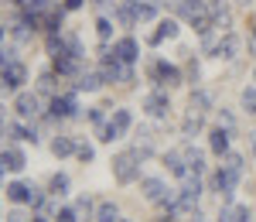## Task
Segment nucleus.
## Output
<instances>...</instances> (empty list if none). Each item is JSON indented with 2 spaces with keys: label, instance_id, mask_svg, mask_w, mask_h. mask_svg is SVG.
Segmentation results:
<instances>
[{
  "label": "nucleus",
  "instance_id": "f257e3e1",
  "mask_svg": "<svg viewBox=\"0 0 256 222\" xmlns=\"http://www.w3.org/2000/svg\"><path fill=\"white\" fill-rule=\"evenodd\" d=\"M113 178L120 184H134L140 178V158L134 150H120L116 158H113Z\"/></svg>",
  "mask_w": 256,
  "mask_h": 222
},
{
  "label": "nucleus",
  "instance_id": "f03ea898",
  "mask_svg": "<svg viewBox=\"0 0 256 222\" xmlns=\"http://www.w3.org/2000/svg\"><path fill=\"white\" fill-rule=\"evenodd\" d=\"M24 79H28V68H24L18 58L7 62V65L0 68V92H14V89H20Z\"/></svg>",
  "mask_w": 256,
  "mask_h": 222
},
{
  "label": "nucleus",
  "instance_id": "7ed1b4c3",
  "mask_svg": "<svg viewBox=\"0 0 256 222\" xmlns=\"http://www.w3.org/2000/svg\"><path fill=\"white\" fill-rule=\"evenodd\" d=\"M168 110H171V100H168V92L154 89V92H147V96H144V113H147V116H154V120H164V116H168Z\"/></svg>",
  "mask_w": 256,
  "mask_h": 222
},
{
  "label": "nucleus",
  "instance_id": "20e7f679",
  "mask_svg": "<svg viewBox=\"0 0 256 222\" xmlns=\"http://www.w3.org/2000/svg\"><path fill=\"white\" fill-rule=\"evenodd\" d=\"M14 110H18V116H24V120H34L41 113V96L38 92H18Z\"/></svg>",
  "mask_w": 256,
  "mask_h": 222
},
{
  "label": "nucleus",
  "instance_id": "39448f33",
  "mask_svg": "<svg viewBox=\"0 0 256 222\" xmlns=\"http://www.w3.org/2000/svg\"><path fill=\"white\" fill-rule=\"evenodd\" d=\"M147 72H150V79L158 82V86H164V82H168V86H178V82H181V72H178L174 65H168V62H150V68H147Z\"/></svg>",
  "mask_w": 256,
  "mask_h": 222
},
{
  "label": "nucleus",
  "instance_id": "423d86ee",
  "mask_svg": "<svg viewBox=\"0 0 256 222\" xmlns=\"http://www.w3.org/2000/svg\"><path fill=\"white\" fill-rule=\"evenodd\" d=\"M52 116H79V100H76V92H65V96H55L52 100Z\"/></svg>",
  "mask_w": 256,
  "mask_h": 222
},
{
  "label": "nucleus",
  "instance_id": "0eeeda50",
  "mask_svg": "<svg viewBox=\"0 0 256 222\" xmlns=\"http://www.w3.org/2000/svg\"><path fill=\"white\" fill-rule=\"evenodd\" d=\"M28 168V158H24V150H18V147H4L0 150V171H24Z\"/></svg>",
  "mask_w": 256,
  "mask_h": 222
},
{
  "label": "nucleus",
  "instance_id": "6e6552de",
  "mask_svg": "<svg viewBox=\"0 0 256 222\" xmlns=\"http://www.w3.org/2000/svg\"><path fill=\"white\" fill-rule=\"evenodd\" d=\"M164 164H168V171H171L174 178H188V174H192V168H188V158H184L181 150H171V154H164Z\"/></svg>",
  "mask_w": 256,
  "mask_h": 222
},
{
  "label": "nucleus",
  "instance_id": "1a4fd4ad",
  "mask_svg": "<svg viewBox=\"0 0 256 222\" xmlns=\"http://www.w3.org/2000/svg\"><path fill=\"white\" fill-rule=\"evenodd\" d=\"M113 55H116L120 62H126V65H130V62H137L140 48H137V41H134V38H120L116 44H113Z\"/></svg>",
  "mask_w": 256,
  "mask_h": 222
},
{
  "label": "nucleus",
  "instance_id": "9d476101",
  "mask_svg": "<svg viewBox=\"0 0 256 222\" xmlns=\"http://www.w3.org/2000/svg\"><path fill=\"white\" fill-rule=\"evenodd\" d=\"M79 55H55V72H58V76H82L79 68Z\"/></svg>",
  "mask_w": 256,
  "mask_h": 222
},
{
  "label": "nucleus",
  "instance_id": "9b49d317",
  "mask_svg": "<svg viewBox=\"0 0 256 222\" xmlns=\"http://www.w3.org/2000/svg\"><path fill=\"white\" fill-rule=\"evenodd\" d=\"M134 154H137L140 161L154 154V134H150V130H137V144H134Z\"/></svg>",
  "mask_w": 256,
  "mask_h": 222
},
{
  "label": "nucleus",
  "instance_id": "f8f14e48",
  "mask_svg": "<svg viewBox=\"0 0 256 222\" xmlns=\"http://www.w3.org/2000/svg\"><path fill=\"white\" fill-rule=\"evenodd\" d=\"M208 147H212L216 154H229V126H216V130L208 134Z\"/></svg>",
  "mask_w": 256,
  "mask_h": 222
},
{
  "label": "nucleus",
  "instance_id": "ddd939ff",
  "mask_svg": "<svg viewBox=\"0 0 256 222\" xmlns=\"http://www.w3.org/2000/svg\"><path fill=\"white\" fill-rule=\"evenodd\" d=\"M178 31H181V28H178V20H160L158 31L147 38V44H160L164 38H178Z\"/></svg>",
  "mask_w": 256,
  "mask_h": 222
},
{
  "label": "nucleus",
  "instance_id": "4468645a",
  "mask_svg": "<svg viewBox=\"0 0 256 222\" xmlns=\"http://www.w3.org/2000/svg\"><path fill=\"white\" fill-rule=\"evenodd\" d=\"M239 48H242V41H239L236 34H226V38L218 41L216 58H236V55H239Z\"/></svg>",
  "mask_w": 256,
  "mask_h": 222
},
{
  "label": "nucleus",
  "instance_id": "2eb2a0df",
  "mask_svg": "<svg viewBox=\"0 0 256 222\" xmlns=\"http://www.w3.org/2000/svg\"><path fill=\"white\" fill-rule=\"evenodd\" d=\"M178 14L188 20H195L205 14V0H178Z\"/></svg>",
  "mask_w": 256,
  "mask_h": 222
},
{
  "label": "nucleus",
  "instance_id": "dca6fc26",
  "mask_svg": "<svg viewBox=\"0 0 256 222\" xmlns=\"http://www.w3.org/2000/svg\"><path fill=\"white\" fill-rule=\"evenodd\" d=\"M116 20L123 24V28H134V24H137V4L123 0V4L116 7Z\"/></svg>",
  "mask_w": 256,
  "mask_h": 222
},
{
  "label": "nucleus",
  "instance_id": "f3484780",
  "mask_svg": "<svg viewBox=\"0 0 256 222\" xmlns=\"http://www.w3.org/2000/svg\"><path fill=\"white\" fill-rule=\"evenodd\" d=\"M31 188H34V184H20V182L7 184V198H10V202H18V205L31 202Z\"/></svg>",
  "mask_w": 256,
  "mask_h": 222
},
{
  "label": "nucleus",
  "instance_id": "a211bd4d",
  "mask_svg": "<svg viewBox=\"0 0 256 222\" xmlns=\"http://www.w3.org/2000/svg\"><path fill=\"white\" fill-rule=\"evenodd\" d=\"M202 126H205V116L188 110V116H184V123H181V134H184V137H195V134H202Z\"/></svg>",
  "mask_w": 256,
  "mask_h": 222
},
{
  "label": "nucleus",
  "instance_id": "6ab92c4d",
  "mask_svg": "<svg viewBox=\"0 0 256 222\" xmlns=\"http://www.w3.org/2000/svg\"><path fill=\"white\" fill-rule=\"evenodd\" d=\"M208 106H212V96H208L205 89H195V92H192V102H188V110L205 116V113H208Z\"/></svg>",
  "mask_w": 256,
  "mask_h": 222
},
{
  "label": "nucleus",
  "instance_id": "aec40b11",
  "mask_svg": "<svg viewBox=\"0 0 256 222\" xmlns=\"http://www.w3.org/2000/svg\"><path fill=\"white\" fill-rule=\"evenodd\" d=\"M52 154H55V158H68V154H76V140L65 137V134H58V137L52 140Z\"/></svg>",
  "mask_w": 256,
  "mask_h": 222
},
{
  "label": "nucleus",
  "instance_id": "412c9836",
  "mask_svg": "<svg viewBox=\"0 0 256 222\" xmlns=\"http://www.w3.org/2000/svg\"><path fill=\"white\" fill-rule=\"evenodd\" d=\"M99 86H102V76H99V72H82L79 82H76V89H79V92H96Z\"/></svg>",
  "mask_w": 256,
  "mask_h": 222
},
{
  "label": "nucleus",
  "instance_id": "4be33fe9",
  "mask_svg": "<svg viewBox=\"0 0 256 222\" xmlns=\"http://www.w3.org/2000/svg\"><path fill=\"white\" fill-rule=\"evenodd\" d=\"M113 126H116L120 134H126V130H130V126H134V116H130V110H113Z\"/></svg>",
  "mask_w": 256,
  "mask_h": 222
},
{
  "label": "nucleus",
  "instance_id": "5701e85b",
  "mask_svg": "<svg viewBox=\"0 0 256 222\" xmlns=\"http://www.w3.org/2000/svg\"><path fill=\"white\" fill-rule=\"evenodd\" d=\"M116 216H120L116 205H113V202H102V205H99V212H96V222H120Z\"/></svg>",
  "mask_w": 256,
  "mask_h": 222
},
{
  "label": "nucleus",
  "instance_id": "b1692460",
  "mask_svg": "<svg viewBox=\"0 0 256 222\" xmlns=\"http://www.w3.org/2000/svg\"><path fill=\"white\" fill-rule=\"evenodd\" d=\"M48 192H52V195H68V174H55V178L48 182Z\"/></svg>",
  "mask_w": 256,
  "mask_h": 222
},
{
  "label": "nucleus",
  "instance_id": "393cba45",
  "mask_svg": "<svg viewBox=\"0 0 256 222\" xmlns=\"http://www.w3.org/2000/svg\"><path fill=\"white\" fill-rule=\"evenodd\" d=\"M76 158H79L82 164H89V161H92V158H96V150H92V144L79 140V144H76Z\"/></svg>",
  "mask_w": 256,
  "mask_h": 222
},
{
  "label": "nucleus",
  "instance_id": "a878e982",
  "mask_svg": "<svg viewBox=\"0 0 256 222\" xmlns=\"http://www.w3.org/2000/svg\"><path fill=\"white\" fill-rule=\"evenodd\" d=\"M154 18H158L154 4H137V20H154Z\"/></svg>",
  "mask_w": 256,
  "mask_h": 222
},
{
  "label": "nucleus",
  "instance_id": "bb28decb",
  "mask_svg": "<svg viewBox=\"0 0 256 222\" xmlns=\"http://www.w3.org/2000/svg\"><path fill=\"white\" fill-rule=\"evenodd\" d=\"M38 89H41V92H55V72H41Z\"/></svg>",
  "mask_w": 256,
  "mask_h": 222
},
{
  "label": "nucleus",
  "instance_id": "cd10ccee",
  "mask_svg": "<svg viewBox=\"0 0 256 222\" xmlns=\"http://www.w3.org/2000/svg\"><path fill=\"white\" fill-rule=\"evenodd\" d=\"M96 34H99V41H110V34H113V20L99 18V24H96Z\"/></svg>",
  "mask_w": 256,
  "mask_h": 222
},
{
  "label": "nucleus",
  "instance_id": "c85d7f7f",
  "mask_svg": "<svg viewBox=\"0 0 256 222\" xmlns=\"http://www.w3.org/2000/svg\"><path fill=\"white\" fill-rule=\"evenodd\" d=\"M242 106L250 113H256V89H242Z\"/></svg>",
  "mask_w": 256,
  "mask_h": 222
},
{
  "label": "nucleus",
  "instance_id": "c756f323",
  "mask_svg": "<svg viewBox=\"0 0 256 222\" xmlns=\"http://www.w3.org/2000/svg\"><path fill=\"white\" fill-rule=\"evenodd\" d=\"M226 168H232V171L242 174V158H239V154H226Z\"/></svg>",
  "mask_w": 256,
  "mask_h": 222
},
{
  "label": "nucleus",
  "instance_id": "7c9ffc66",
  "mask_svg": "<svg viewBox=\"0 0 256 222\" xmlns=\"http://www.w3.org/2000/svg\"><path fill=\"white\" fill-rule=\"evenodd\" d=\"M76 212L89 219V216H92V202H89V198H79V202H76Z\"/></svg>",
  "mask_w": 256,
  "mask_h": 222
},
{
  "label": "nucleus",
  "instance_id": "2f4dec72",
  "mask_svg": "<svg viewBox=\"0 0 256 222\" xmlns=\"http://www.w3.org/2000/svg\"><path fill=\"white\" fill-rule=\"evenodd\" d=\"M76 216H79L76 208H58V216H55V219H58V222H76Z\"/></svg>",
  "mask_w": 256,
  "mask_h": 222
},
{
  "label": "nucleus",
  "instance_id": "473e14b6",
  "mask_svg": "<svg viewBox=\"0 0 256 222\" xmlns=\"http://www.w3.org/2000/svg\"><path fill=\"white\" fill-rule=\"evenodd\" d=\"M232 113H226V110H218V126H229V130H232Z\"/></svg>",
  "mask_w": 256,
  "mask_h": 222
},
{
  "label": "nucleus",
  "instance_id": "72a5a7b5",
  "mask_svg": "<svg viewBox=\"0 0 256 222\" xmlns=\"http://www.w3.org/2000/svg\"><path fill=\"white\" fill-rule=\"evenodd\" d=\"M89 120L96 123V126H102V106H92V110H89Z\"/></svg>",
  "mask_w": 256,
  "mask_h": 222
},
{
  "label": "nucleus",
  "instance_id": "f704fd0d",
  "mask_svg": "<svg viewBox=\"0 0 256 222\" xmlns=\"http://www.w3.org/2000/svg\"><path fill=\"white\" fill-rule=\"evenodd\" d=\"M7 222H31V219H28V216H24V212H20V208H14V212H10V216H7Z\"/></svg>",
  "mask_w": 256,
  "mask_h": 222
},
{
  "label": "nucleus",
  "instance_id": "c9c22d12",
  "mask_svg": "<svg viewBox=\"0 0 256 222\" xmlns=\"http://www.w3.org/2000/svg\"><path fill=\"white\" fill-rule=\"evenodd\" d=\"M7 62H14V52H0V68H4Z\"/></svg>",
  "mask_w": 256,
  "mask_h": 222
},
{
  "label": "nucleus",
  "instance_id": "e433bc0d",
  "mask_svg": "<svg viewBox=\"0 0 256 222\" xmlns=\"http://www.w3.org/2000/svg\"><path fill=\"white\" fill-rule=\"evenodd\" d=\"M82 7V0H65V10H79Z\"/></svg>",
  "mask_w": 256,
  "mask_h": 222
},
{
  "label": "nucleus",
  "instance_id": "4c0bfd02",
  "mask_svg": "<svg viewBox=\"0 0 256 222\" xmlns=\"http://www.w3.org/2000/svg\"><path fill=\"white\" fill-rule=\"evenodd\" d=\"M31 222H48V216H44V212H41V216H34V219Z\"/></svg>",
  "mask_w": 256,
  "mask_h": 222
},
{
  "label": "nucleus",
  "instance_id": "58836bf2",
  "mask_svg": "<svg viewBox=\"0 0 256 222\" xmlns=\"http://www.w3.org/2000/svg\"><path fill=\"white\" fill-rule=\"evenodd\" d=\"M4 38H7V28H4V24H0V41H4Z\"/></svg>",
  "mask_w": 256,
  "mask_h": 222
},
{
  "label": "nucleus",
  "instance_id": "ea45409f",
  "mask_svg": "<svg viewBox=\"0 0 256 222\" xmlns=\"http://www.w3.org/2000/svg\"><path fill=\"white\" fill-rule=\"evenodd\" d=\"M236 4H246V7H250V4H253V0H236Z\"/></svg>",
  "mask_w": 256,
  "mask_h": 222
},
{
  "label": "nucleus",
  "instance_id": "a19ab883",
  "mask_svg": "<svg viewBox=\"0 0 256 222\" xmlns=\"http://www.w3.org/2000/svg\"><path fill=\"white\" fill-rule=\"evenodd\" d=\"M253 44H256V28H253Z\"/></svg>",
  "mask_w": 256,
  "mask_h": 222
},
{
  "label": "nucleus",
  "instance_id": "79ce46f5",
  "mask_svg": "<svg viewBox=\"0 0 256 222\" xmlns=\"http://www.w3.org/2000/svg\"><path fill=\"white\" fill-rule=\"evenodd\" d=\"M92 4H106V0H92Z\"/></svg>",
  "mask_w": 256,
  "mask_h": 222
},
{
  "label": "nucleus",
  "instance_id": "37998d69",
  "mask_svg": "<svg viewBox=\"0 0 256 222\" xmlns=\"http://www.w3.org/2000/svg\"><path fill=\"white\" fill-rule=\"evenodd\" d=\"M253 154H256V140H253Z\"/></svg>",
  "mask_w": 256,
  "mask_h": 222
},
{
  "label": "nucleus",
  "instance_id": "c03bdc74",
  "mask_svg": "<svg viewBox=\"0 0 256 222\" xmlns=\"http://www.w3.org/2000/svg\"><path fill=\"white\" fill-rule=\"evenodd\" d=\"M253 82H256V68H253Z\"/></svg>",
  "mask_w": 256,
  "mask_h": 222
},
{
  "label": "nucleus",
  "instance_id": "a18cd8bd",
  "mask_svg": "<svg viewBox=\"0 0 256 222\" xmlns=\"http://www.w3.org/2000/svg\"><path fill=\"white\" fill-rule=\"evenodd\" d=\"M130 4H140V0H130Z\"/></svg>",
  "mask_w": 256,
  "mask_h": 222
},
{
  "label": "nucleus",
  "instance_id": "49530a36",
  "mask_svg": "<svg viewBox=\"0 0 256 222\" xmlns=\"http://www.w3.org/2000/svg\"><path fill=\"white\" fill-rule=\"evenodd\" d=\"M0 174H4V171H0Z\"/></svg>",
  "mask_w": 256,
  "mask_h": 222
},
{
  "label": "nucleus",
  "instance_id": "de8ad7c7",
  "mask_svg": "<svg viewBox=\"0 0 256 222\" xmlns=\"http://www.w3.org/2000/svg\"><path fill=\"white\" fill-rule=\"evenodd\" d=\"M123 222H126V219H123Z\"/></svg>",
  "mask_w": 256,
  "mask_h": 222
}]
</instances>
